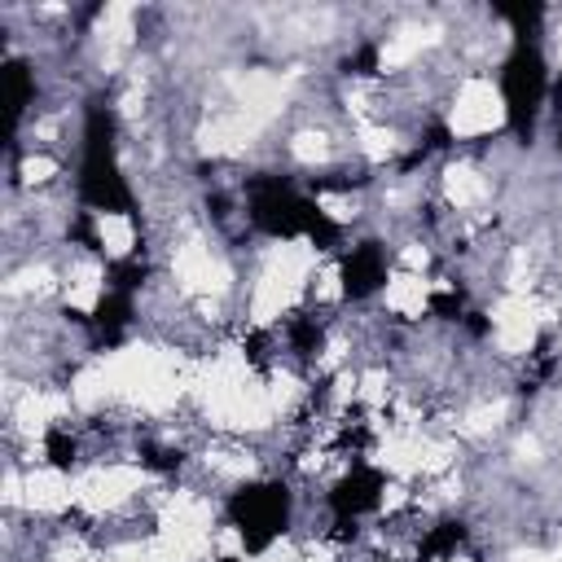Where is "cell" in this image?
<instances>
[{"instance_id": "1", "label": "cell", "mask_w": 562, "mask_h": 562, "mask_svg": "<svg viewBox=\"0 0 562 562\" xmlns=\"http://www.w3.org/2000/svg\"><path fill=\"white\" fill-rule=\"evenodd\" d=\"M509 119V97L492 75H465L457 79L448 105H443V136L448 140H487Z\"/></svg>"}, {"instance_id": "2", "label": "cell", "mask_w": 562, "mask_h": 562, "mask_svg": "<svg viewBox=\"0 0 562 562\" xmlns=\"http://www.w3.org/2000/svg\"><path fill=\"white\" fill-rule=\"evenodd\" d=\"M88 228H92V246L105 263H123L136 255L140 246V228H136V215L132 211H114V206H101L88 215Z\"/></svg>"}]
</instances>
